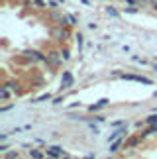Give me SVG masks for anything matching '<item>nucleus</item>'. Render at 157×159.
I'll return each mask as SVG.
<instances>
[{
    "label": "nucleus",
    "mask_w": 157,
    "mask_h": 159,
    "mask_svg": "<svg viewBox=\"0 0 157 159\" xmlns=\"http://www.w3.org/2000/svg\"><path fill=\"white\" fill-rule=\"evenodd\" d=\"M112 77L124 79V81H134V83H141V84H153L151 79L147 77H140V75H130V73H122V71H112Z\"/></svg>",
    "instance_id": "nucleus-1"
},
{
    "label": "nucleus",
    "mask_w": 157,
    "mask_h": 159,
    "mask_svg": "<svg viewBox=\"0 0 157 159\" xmlns=\"http://www.w3.org/2000/svg\"><path fill=\"white\" fill-rule=\"evenodd\" d=\"M51 38L55 39V41H65V39L69 38V30H67V26H61V24H59L57 28H53Z\"/></svg>",
    "instance_id": "nucleus-2"
},
{
    "label": "nucleus",
    "mask_w": 157,
    "mask_h": 159,
    "mask_svg": "<svg viewBox=\"0 0 157 159\" xmlns=\"http://www.w3.org/2000/svg\"><path fill=\"white\" fill-rule=\"evenodd\" d=\"M63 55H61V51H49L47 53V63H49L51 67H59L63 63Z\"/></svg>",
    "instance_id": "nucleus-3"
},
{
    "label": "nucleus",
    "mask_w": 157,
    "mask_h": 159,
    "mask_svg": "<svg viewBox=\"0 0 157 159\" xmlns=\"http://www.w3.org/2000/svg\"><path fill=\"white\" fill-rule=\"evenodd\" d=\"M24 55H26L28 59H32V61H41V63H47V55L35 51V49H24Z\"/></svg>",
    "instance_id": "nucleus-4"
},
{
    "label": "nucleus",
    "mask_w": 157,
    "mask_h": 159,
    "mask_svg": "<svg viewBox=\"0 0 157 159\" xmlns=\"http://www.w3.org/2000/svg\"><path fill=\"white\" fill-rule=\"evenodd\" d=\"M75 84V77L71 71H63V77H61V90L63 89H71Z\"/></svg>",
    "instance_id": "nucleus-5"
},
{
    "label": "nucleus",
    "mask_w": 157,
    "mask_h": 159,
    "mask_svg": "<svg viewBox=\"0 0 157 159\" xmlns=\"http://www.w3.org/2000/svg\"><path fill=\"white\" fill-rule=\"evenodd\" d=\"M45 153L49 157H67V151H63V148H59V145H49Z\"/></svg>",
    "instance_id": "nucleus-6"
},
{
    "label": "nucleus",
    "mask_w": 157,
    "mask_h": 159,
    "mask_svg": "<svg viewBox=\"0 0 157 159\" xmlns=\"http://www.w3.org/2000/svg\"><path fill=\"white\" fill-rule=\"evenodd\" d=\"M140 142H141V138H140V134H137V136H136V138H130V139H128V142H126V143H124V148H126V149H132V148H136V145H137V143H140Z\"/></svg>",
    "instance_id": "nucleus-7"
},
{
    "label": "nucleus",
    "mask_w": 157,
    "mask_h": 159,
    "mask_svg": "<svg viewBox=\"0 0 157 159\" xmlns=\"http://www.w3.org/2000/svg\"><path fill=\"white\" fill-rule=\"evenodd\" d=\"M108 102H110L108 98H100L98 102H96V104L88 106V110H90V112H94V110H98V108H104V106H108Z\"/></svg>",
    "instance_id": "nucleus-8"
},
{
    "label": "nucleus",
    "mask_w": 157,
    "mask_h": 159,
    "mask_svg": "<svg viewBox=\"0 0 157 159\" xmlns=\"http://www.w3.org/2000/svg\"><path fill=\"white\" fill-rule=\"evenodd\" d=\"M122 134H126V128H122V130H116V132H112L110 136H108V142H114V139H118Z\"/></svg>",
    "instance_id": "nucleus-9"
},
{
    "label": "nucleus",
    "mask_w": 157,
    "mask_h": 159,
    "mask_svg": "<svg viewBox=\"0 0 157 159\" xmlns=\"http://www.w3.org/2000/svg\"><path fill=\"white\" fill-rule=\"evenodd\" d=\"M53 98V96L49 94V93H45V94H41V96H38V98H35V100H32L34 102V104H39V102H45V100H51Z\"/></svg>",
    "instance_id": "nucleus-10"
},
{
    "label": "nucleus",
    "mask_w": 157,
    "mask_h": 159,
    "mask_svg": "<svg viewBox=\"0 0 157 159\" xmlns=\"http://www.w3.org/2000/svg\"><path fill=\"white\" fill-rule=\"evenodd\" d=\"M106 14L110 16V18H118V16H120V12L114 8V6H106Z\"/></svg>",
    "instance_id": "nucleus-11"
},
{
    "label": "nucleus",
    "mask_w": 157,
    "mask_h": 159,
    "mask_svg": "<svg viewBox=\"0 0 157 159\" xmlns=\"http://www.w3.org/2000/svg\"><path fill=\"white\" fill-rule=\"evenodd\" d=\"M8 96H10V89H8V87H6V84H4V87L0 89V98H2V100H6V98H8Z\"/></svg>",
    "instance_id": "nucleus-12"
},
{
    "label": "nucleus",
    "mask_w": 157,
    "mask_h": 159,
    "mask_svg": "<svg viewBox=\"0 0 157 159\" xmlns=\"http://www.w3.org/2000/svg\"><path fill=\"white\" fill-rule=\"evenodd\" d=\"M75 39H77V47H78V51L83 49V43H84V38H83V34L78 32L77 35H75Z\"/></svg>",
    "instance_id": "nucleus-13"
},
{
    "label": "nucleus",
    "mask_w": 157,
    "mask_h": 159,
    "mask_svg": "<svg viewBox=\"0 0 157 159\" xmlns=\"http://www.w3.org/2000/svg\"><path fill=\"white\" fill-rule=\"evenodd\" d=\"M120 145H122V139H114V142L110 143V151H112V153H114V151H118Z\"/></svg>",
    "instance_id": "nucleus-14"
},
{
    "label": "nucleus",
    "mask_w": 157,
    "mask_h": 159,
    "mask_svg": "<svg viewBox=\"0 0 157 159\" xmlns=\"http://www.w3.org/2000/svg\"><path fill=\"white\" fill-rule=\"evenodd\" d=\"M124 12H126V14H137V12H140V8H136V6H128V8H122Z\"/></svg>",
    "instance_id": "nucleus-15"
},
{
    "label": "nucleus",
    "mask_w": 157,
    "mask_h": 159,
    "mask_svg": "<svg viewBox=\"0 0 157 159\" xmlns=\"http://www.w3.org/2000/svg\"><path fill=\"white\" fill-rule=\"evenodd\" d=\"M6 87H8L10 90H14V93H16V90H18V83H16V81H8V83H6Z\"/></svg>",
    "instance_id": "nucleus-16"
},
{
    "label": "nucleus",
    "mask_w": 157,
    "mask_h": 159,
    "mask_svg": "<svg viewBox=\"0 0 157 159\" xmlns=\"http://www.w3.org/2000/svg\"><path fill=\"white\" fill-rule=\"evenodd\" d=\"M61 55H63V59H65V61H69V59H71V51L67 49V47H63V49H61Z\"/></svg>",
    "instance_id": "nucleus-17"
},
{
    "label": "nucleus",
    "mask_w": 157,
    "mask_h": 159,
    "mask_svg": "<svg viewBox=\"0 0 157 159\" xmlns=\"http://www.w3.org/2000/svg\"><path fill=\"white\" fill-rule=\"evenodd\" d=\"M29 157H43V153L39 149H29Z\"/></svg>",
    "instance_id": "nucleus-18"
},
{
    "label": "nucleus",
    "mask_w": 157,
    "mask_h": 159,
    "mask_svg": "<svg viewBox=\"0 0 157 159\" xmlns=\"http://www.w3.org/2000/svg\"><path fill=\"white\" fill-rule=\"evenodd\" d=\"M147 124H157V114H151V116H147L146 118Z\"/></svg>",
    "instance_id": "nucleus-19"
},
{
    "label": "nucleus",
    "mask_w": 157,
    "mask_h": 159,
    "mask_svg": "<svg viewBox=\"0 0 157 159\" xmlns=\"http://www.w3.org/2000/svg\"><path fill=\"white\" fill-rule=\"evenodd\" d=\"M6 157H8V159H14V157H20V153H18V151H10V153H6Z\"/></svg>",
    "instance_id": "nucleus-20"
},
{
    "label": "nucleus",
    "mask_w": 157,
    "mask_h": 159,
    "mask_svg": "<svg viewBox=\"0 0 157 159\" xmlns=\"http://www.w3.org/2000/svg\"><path fill=\"white\" fill-rule=\"evenodd\" d=\"M10 108H14V104H6V106H2V108H0V112H6V110H10Z\"/></svg>",
    "instance_id": "nucleus-21"
},
{
    "label": "nucleus",
    "mask_w": 157,
    "mask_h": 159,
    "mask_svg": "<svg viewBox=\"0 0 157 159\" xmlns=\"http://www.w3.org/2000/svg\"><path fill=\"white\" fill-rule=\"evenodd\" d=\"M67 18H69V22H71V24H77V18H75V16H71V14H67Z\"/></svg>",
    "instance_id": "nucleus-22"
},
{
    "label": "nucleus",
    "mask_w": 157,
    "mask_h": 159,
    "mask_svg": "<svg viewBox=\"0 0 157 159\" xmlns=\"http://www.w3.org/2000/svg\"><path fill=\"white\" fill-rule=\"evenodd\" d=\"M6 149H8V145H6V143L0 145V153H6Z\"/></svg>",
    "instance_id": "nucleus-23"
},
{
    "label": "nucleus",
    "mask_w": 157,
    "mask_h": 159,
    "mask_svg": "<svg viewBox=\"0 0 157 159\" xmlns=\"http://www.w3.org/2000/svg\"><path fill=\"white\" fill-rule=\"evenodd\" d=\"M126 4H132V6H137V0H124Z\"/></svg>",
    "instance_id": "nucleus-24"
},
{
    "label": "nucleus",
    "mask_w": 157,
    "mask_h": 159,
    "mask_svg": "<svg viewBox=\"0 0 157 159\" xmlns=\"http://www.w3.org/2000/svg\"><path fill=\"white\" fill-rule=\"evenodd\" d=\"M149 4H151L153 10H157V0H149Z\"/></svg>",
    "instance_id": "nucleus-25"
},
{
    "label": "nucleus",
    "mask_w": 157,
    "mask_h": 159,
    "mask_svg": "<svg viewBox=\"0 0 157 159\" xmlns=\"http://www.w3.org/2000/svg\"><path fill=\"white\" fill-rule=\"evenodd\" d=\"M35 4H38V6H43V4H45V0H35Z\"/></svg>",
    "instance_id": "nucleus-26"
},
{
    "label": "nucleus",
    "mask_w": 157,
    "mask_h": 159,
    "mask_svg": "<svg viewBox=\"0 0 157 159\" xmlns=\"http://www.w3.org/2000/svg\"><path fill=\"white\" fill-rule=\"evenodd\" d=\"M18 2H29V0H18Z\"/></svg>",
    "instance_id": "nucleus-27"
},
{
    "label": "nucleus",
    "mask_w": 157,
    "mask_h": 159,
    "mask_svg": "<svg viewBox=\"0 0 157 159\" xmlns=\"http://www.w3.org/2000/svg\"><path fill=\"white\" fill-rule=\"evenodd\" d=\"M155 71H157V65H155Z\"/></svg>",
    "instance_id": "nucleus-28"
}]
</instances>
